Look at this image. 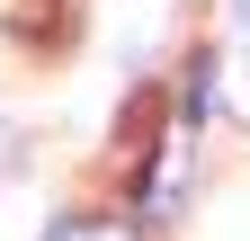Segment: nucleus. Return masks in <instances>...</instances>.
Here are the masks:
<instances>
[{
    "instance_id": "2",
    "label": "nucleus",
    "mask_w": 250,
    "mask_h": 241,
    "mask_svg": "<svg viewBox=\"0 0 250 241\" xmlns=\"http://www.w3.org/2000/svg\"><path fill=\"white\" fill-rule=\"evenodd\" d=\"M232 107L250 116V45H241V72H232Z\"/></svg>"
},
{
    "instance_id": "1",
    "label": "nucleus",
    "mask_w": 250,
    "mask_h": 241,
    "mask_svg": "<svg viewBox=\"0 0 250 241\" xmlns=\"http://www.w3.org/2000/svg\"><path fill=\"white\" fill-rule=\"evenodd\" d=\"M45 241H134V232H125V223H99V215H62Z\"/></svg>"
},
{
    "instance_id": "3",
    "label": "nucleus",
    "mask_w": 250,
    "mask_h": 241,
    "mask_svg": "<svg viewBox=\"0 0 250 241\" xmlns=\"http://www.w3.org/2000/svg\"><path fill=\"white\" fill-rule=\"evenodd\" d=\"M232 9H241V27H250V0H232Z\"/></svg>"
},
{
    "instance_id": "4",
    "label": "nucleus",
    "mask_w": 250,
    "mask_h": 241,
    "mask_svg": "<svg viewBox=\"0 0 250 241\" xmlns=\"http://www.w3.org/2000/svg\"><path fill=\"white\" fill-rule=\"evenodd\" d=\"M0 170H9V152H0Z\"/></svg>"
}]
</instances>
